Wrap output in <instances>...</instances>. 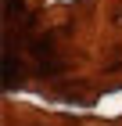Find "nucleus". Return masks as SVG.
Instances as JSON below:
<instances>
[{"label": "nucleus", "instance_id": "obj_1", "mask_svg": "<svg viewBox=\"0 0 122 126\" xmlns=\"http://www.w3.org/2000/svg\"><path fill=\"white\" fill-rule=\"evenodd\" d=\"M22 76V65H18V61H14V43H11V40H7V43H4V87H14V79H18Z\"/></svg>", "mask_w": 122, "mask_h": 126}]
</instances>
